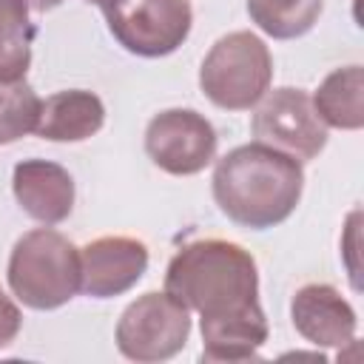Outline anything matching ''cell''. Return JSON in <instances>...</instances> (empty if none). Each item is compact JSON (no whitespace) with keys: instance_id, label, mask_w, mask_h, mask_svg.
I'll list each match as a JSON object with an SVG mask.
<instances>
[{"instance_id":"6da1fadb","label":"cell","mask_w":364,"mask_h":364,"mask_svg":"<svg viewBox=\"0 0 364 364\" xmlns=\"http://www.w3.org/2000/svg\"><path fill=\"white\" fill-rule=\"evenodd\" d=\"M165 293L199 313L202 361L256 358L267 341L259 270L250 250L228 239L182 245L165 270Z\"/></svg>"},{"instance_id":"7a4b0ae2","label":"cell","mask_w":364,"mask_h":364,"mask_svg":"<svg viewBox=\"0 0 364 364\" xmlns=\"http://www.w3.org/2000/svg\"><path fill=\"white\" fill-rule=\"evenodd\" d=\"M213 199L219 210L250 230L284 222L304 188L301 162L262 142L239 145L213 168Z\"/></svg>"},{"instance_id":"3957f363","label":"cell","mask_w":364,"mask_h":364,"mask_svg":"<svg viewBox=\"0 0 364 364\" xmlns=\"http://www.w3.org/2000/svg\"><path fill=\"white\" fill-rule=\"evenodd\" d=\"M6 276L26 307L57 310L80 290V247L54 228H34L14 242Z\"/></svg>"},{"instance_id":"277c9868","label":"cell","mask_w":364,"mask_h":364,"mask_svg":"<svg viewBox=\"0 0 364 364\" xmlns=\"http://www.w3.org/2000/svg\"><path fill=\"white\" fill-rule=\"evenodd\" d=\"M270 80V48L253 31H230L219 37L199 68V88L216 108L225 111L253 108L267 94Z\"/></svg>"},{"instance_id":"5b68a950","label":"cell","mask_w":364,"mask_h":364,"mask_svg":"<svg viewBox=\"0 0 364 364\" xmlns=\"http://www.w3.org/2000/svg\"><path fill=\"white\" fill-rule=\"evenodd\" d=\"M191 310L168 293H145L131 301L117 321V347L136 364H156L185 350Z\"/></svg>"},{"instance_id":"8992f818","label":"cell","mask_w":364,"mask_h":364,"mask_svg":"<svg viewBox=\"0 0 364 364\" xmlns=\"http://www.w3.org/2000/svg\"><path fill=\"white\" fill-rule=\"evenodd\" d=\"M253 136L299 162L316 159L327 145V125L318 117L313 97L304 88H276L267 91L250 119Z\"/></svg>"},{"instance_id":"52a82bcc","label":"cell","mask_w":364,"mask_h":364,"mask_svg":"<svg viewBox=\"0 0 364 364\" xmlns=\"http://www.w3.org/2000/svg\"><path fill=\"white\" fill-rule=\"evenodd\" d=\"M102 11L114 40L136 57L176 51L193 26L191 0H117Z\"/></svg>"},{"instance_id":"ba28073f","label":"cell","mask_w":364,"mask_h":364,"mask_svg":"<svg viewBox=\"0 0 364 364\" xmlns=\"http://www.w3.org/2000/svg\"><path fill=\"white\" fill-rule=\"evenodd\" d=\"M219 136L193 108L159 111L145 128V154L156 168L173 176H193L216 159Z\"/></svg>"},{"instance_id":"9c48e42d","label":"cell","mask_w":364,"mask_h":364,"mask_svg":"<svg viewBox=\"0 0 364 364\" xmlns=\"http://www.w3.org/2000/svg\"><path fill=\"white\" fill-rule=\"evenodd\" d=\"M148 270V247L131 236H100L80 247V290L111 299L131 290Z\"/></svg>"},{"instance_id":"30bf717a","label":"cell","mask_w":364,"mask_h":364,"mask_svg":"<svg viewBox=\"0 0 364 364\" xmlns=\"http://www.w3.org/2000/svg\"><path fill=\"white\" fill-rule=\"evenodd\" d=\"M290 318L296 333L316 347H344L355 341L358 316L333 284L313 282L299 287L290 301Z\"/></svg>"},{"instance_id":"8fae6325","label":"cell","mask_w":364,"mask_h":364,"mask_svg":"<svg viewBox=\"0 0 364 364\" xmlns=\"http://www.w3.org/2000/svg\"><path fill=\"white\" fill-rule=\"evenodd\" d=\"M11 191L17 205L43 225H60L74 210V179L63 165L48 159L17 162Z\"/></svg>"},{"instance_id":"7c38bea8","label":"cell","mask_w":364,"mask_h":364,"mask_svg":"<svg viewBox=\"0 0 364 364\" xmlns=\"http://www.w3.org/2000/svg\"><path fill=\"white\" fill-rule=\"evenodd\" d=\"M105 122V105L94 91L68 88L51 94L43 108L34 134L51 142H80L94 136Z\"/></svg>"},{"instance_id":"4fadbf2b","label":"cell","mask_w":364,"mask_h":364,"mask_svg":"<svg viewBox=\"0 0 364 364\" xmlns=\"http://www.w3.org/2000/svg\"><path fill=\"white\" fill-rule=\"evenodd\" d=\"M364 71L361 65H344L324 77L313 105L324 125L338 131H358L364 125Z\"/></svg>"},{"instance_id":"5bb4252c","label":"cell","mask_w":364,"mask_h":364,"mask_svg":"<svg viewBox=\"0 0 364 364\" xmlns=\"http://www.w3.org/2000/svg\"><path fill=\"white\" fill-rule=\"evenodd\" d=\"M34 26L26 0H0V80H26L31 65Z\"/></svg>"},{"instance_id":"9a60e30c","label":"cell","mask_w":364,"mask_h":364,"mask_svg":"<svg viewBox=\"0 0 364 364\" xmlns=\"http://www.w3.org/2000/svg\"><path fill=\"white\" fill-rule=\"evenodd\" d=\"M324 0H247L250 20L273 40H296L321 17Z\"/></svg>"},{"instance_id":"2e32d148","label":"cell","mask_w":364,"mask_h":364,"mask_svg":"<svg viewBox=\"0 0 364 364\" xmlns=\"http://www.w3.org/2000/svg\"><path fill=\"white\" fill-rule=\"evenodd\" d=\"M43 100L26 80H0V145L17 142L31 134L40 119Z\"/></svg>"},{"instance_id":"e0dca14e","label":"cell","mask_w":364,"mask_h":364,"mask_svg":"<svg viewBox=\"0 0 364 364\" xmlns=\"http://www.w3.org/2000/svg\"><path fill=\"white\" fill-rule=\"evenodd\" d=\"M20 327H23V313H20V307L0 290V347H9V344L17 338Z\"/></svg>"},{"instance_id":"ac0fdd59","label":"cell","mask_w":364,"mask_h":364,"mask_svg":"<svg viewBox=\"0 0 364 364\" xmlns=\"http://www.w3.org/2000/svg\"><path fill=\"white\" fill-rule=\"evenodd\" d=\"M60 3H65V0H26V6H28L31 11H51V9H57Z\"/></svg>"},{"instance_id":"d6986e66","label":"cell","mask_w":364,"mask_h":364,"mask_svg":"<svg viewBox=\"0 0 364 364\" xmlns=\"http://www.w3.org/2000/svg\"><path fill=\"white\" fill-rule=\"evenodd\" d=\"M85 3H94V6H100V9H108V6L117 3V0H85Z\"/></svg>"}]
</instances>
